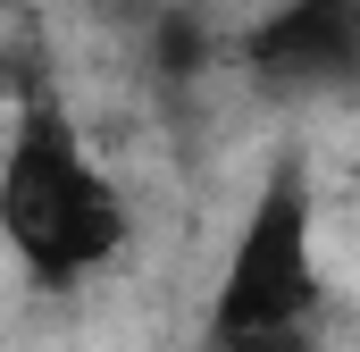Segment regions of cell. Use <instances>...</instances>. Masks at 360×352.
<instances>
[{"instance_id": "obj_1", "label": "cell", "mask_w": 360, "mask_h": 352, "mask_svg": "<svg viewBox=\"0 0 360 352\" xmlns=\"http://www.w3.org/2000/svg\"><path fill=\"white\" fill-rule=\"evenodd\" d=\"M0 244L51 294L84 285L126 244V201L51 92H34L0 143Z\"/></svg>"}, {"instance_id": "obj_2", "label": "cell", "mask_w": 360, "mask_h": 352, "mask_svg": "<svg viewBox=\"0 0 360 352\" xmlns=\"http://www.w3.org/2000/svg\"><path fill=\"white\" fill-rule=\"evenodd\" d=\"M293 319H319V227H310V184L285 160L260 184V201L243 210V235L210 302V336H260Z\"/></svg>"}, {"instance_id": "obj_3", "label": "cell", "mask_w": 360, "mask_h": 352, "mask_svg": "<svg viewBox=\"0 0 360 352\" xmlns=\"http://www.w3.org/2000/svg\"><path fill=\"white\" fill-rule=\"evenodd\" d=\"M243 76L260 92H352L360 84V0H276L243 34Z\"/></svg>"}, {"instance_id": "obj_4", "label": "cell", "mask_w": 360, "mask_h": 352, "mask_svg": "<svg viewBox=\"0 0 360 352\" xmlns=\"http://www.w3.org/2000/svg\"><path fill=\"white\" fill-rule=\"evenodd\" d=\"M210 352H319V327L293 319V327H260V336H210Z\"/></svg>"}]
</instances>
